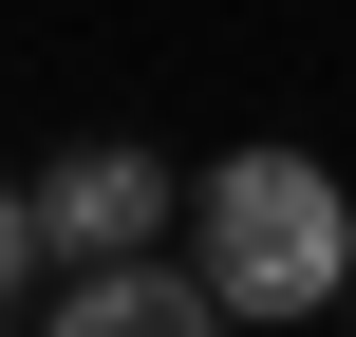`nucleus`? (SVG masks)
<instances>
[{
    "label": "nucleus",
    "mask_w": 356,
    "mask_h": 337,
    "mask_svg": "<svg viewBox=\"0 0 356 337\" xmlns=\"http://www.w3.org/2000/svg\"><path fill=\"white\" fill-rule=\"evenodd\" d=\"M207 300L225 319H319L356 300V206L319 150H225L207 169Z\"/></svg>",
    "instance_id": "obj_1"
},
{
    "label": "nucleus",
    "mask_w": 356,
    "mask_h": 337,
    "mask_svg": "<svg viewBox=\"0 0 356 337\" xmlns=\"http://www.w3.org/2000/svg\"><path fill=\"white\" fill-rule=\"evenodd\" d=\"M150 225H169V169H150V150H56V169H38V244H75V263H131Z\"/></svg>",
    "instance_id": "obj_2"
},
{
    "label": "nucleus",
    "mask_w": 356,
    "mask_h": 337,
    "mask_svg": "<svg viewBox=\"0 0 356 337\" xmlns=\"http://www.w3.org/2000/svg\"><path fill=\"white\" fill-rule=\"evenodd\" d=\"M56 337H244V319H225L188 263H150V244H131V263H94V281L56 300Z\"/></svg>",
    "instance_id": "obj_3"
},
{
    "label": "nucleus",
    "mask_w": 356,
    "mask_h": 337,
    "mask_svg": "<svg viewBox=\"0 0 356 337\" xmlns=\"http://www.w3.org/2000/svg\"><path fill=\"white\" fill-rule=\"evenodd\" d=\"M19 263H38V188H0V300H19Z\"/></svg>",
    "instance_id": "obj_4"
}]
</instances>
